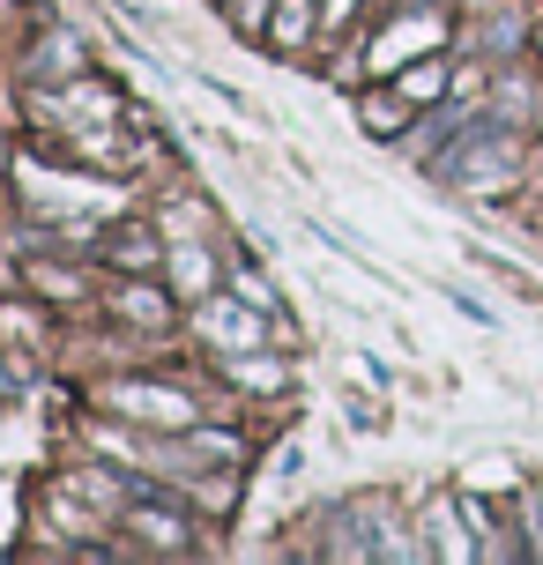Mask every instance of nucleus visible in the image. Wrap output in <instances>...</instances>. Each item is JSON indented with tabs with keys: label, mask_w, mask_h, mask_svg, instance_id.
<instances>
[{
	"label": "nucleus",
	"mask_w": 543,
	"mask_h": 565,
	"mask_svg": "<svg viewBox=\"0 0 543 565\" xmlns=\"http://www.w3.org/2000/svg\"><path fill=\"white\" fill-rule=\"evenodd\" d=\"M260 8H268V0H246V15H254V23H260Z\"/></svg>",
	"instance_id": "obj_7"
},
{
	"label": "nucleus",
	"mask_w": 543,
	"mask_h": 565,
	"mask_svg": "<svg viewBox=\"0 0 543 565\" xmlns=\"http://www.w3.org/2000/svg\"><path fill=\"white\" fill-rule=\"evenodd\" d=\"M328 15H336V23H343V15H350V0H328Z\"/></svg>",
	"instance_id": "obj_6"
},
{
	"label": "nucleus",
	"mask_w": 543,
	"mask_h": 565,
	"mask_svg": "<svg viewBox=\"0 0 543 565\" xmlns=\"http://www.w3.org/2000/svg\"><path fill=\"white\" fill-rule=\"evenodd\" d=\"M536 38H543V30H536Z\"/></svg>",
	"instance_id": "obj_8"
},
{
	"label": "nucleus",
	"mask_w": 543,
	"mask_h": 565,
	"mask_svg": "<svg viewBox=\"0 0 543 565\" xmlns=\"http://www.w3.org/2000/svg\"><path fill=\"white\" fill-rule=\"evenodd\" d=\"M439 38H447V23H439V8H425L417 23H402V30H387V38H380L372 67H402V60H409V45H439Z\"/></svg>",
	"instance_id": "obj_3"
},
{
	"label": "nucleus",
	"mask_w": 543,
	"mask_h": 565,
	"mask_svg": "<svg viewBox=\"0 0 543 565\" xmlns=\"http://www.w3.org/2000/svg\"><path fill=\"white\" fill-rule=\"evenodd\" d=\"M254 312H260V306H254ZM254 312H238V306H209V335L231 342V350H260V335H268V328H260Z\"/></svg>",
	"instance_id": "obj_4"
},
{
	"label": "nucleus",
	"mask_w": 543,
	"mask_h": 565,
	"mask_svg": "<svg viewBox=\"0 0 543 565\" xmlns=\"http://www.w3.org/2000/svg\"><path fill=\"white\" fill-rule=\"evenodd\" d=\"M439 83H447V75H439V60H432V67H417L402 89H409V97H439Z\"/></svg>",
	"instance_id": "obj_5"
},
{
	"label": "nucleus",
	"mask_w": 543,
	"mask_h": 565,
	"mask_svg": "<svg viewBox=\"0 0 543 565\" xmlns=\"http://www.w3.org/2000/svg\"><path fill=\"white\" fill-rule=\"evenodd\" d=\"M113 409H127L142 424H194V402L164 395V387H113Z\"/></svg>",
	"instance_id": "obj_2"
},
{
	"label": "nucleus",
	"mask_w": 543,
	"mask_h": 565,
	"mask_svg": "<svg viewBox=\"0 0 543 565\" xmlns=\"http://www.w3.org/2000/svg\"><path fill=\"white\" fill-rule=\"evenodd\" d=\"M439 171H447V179H461V186H499V179L514 171V141L477 127V141L447 149V157H439Z\"/></svg>",
	"instance_id": "obj_1"
}]
</instances>
